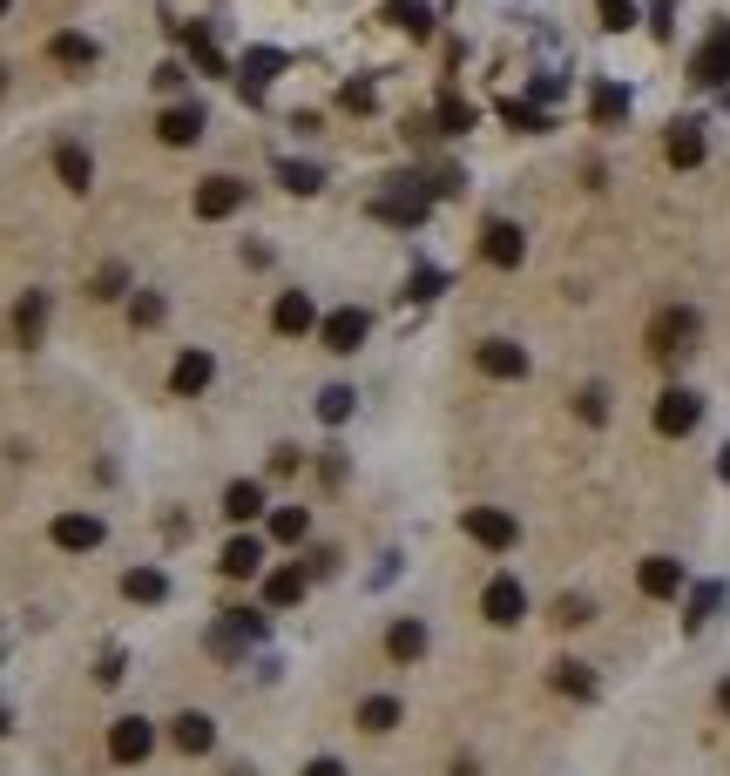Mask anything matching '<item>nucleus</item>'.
Wrapping results in <instances>:
<instances>
[{
  "instance_id": "45",
  "label": "nucleus",
  "mask_w": 730,
  "mask_h": 776,
  "mask_svg": "<svg viewBox=\"0 0 730 776\" xmlns=\"http://www.w3.org/2000/svg\"><path fill=\"white\" fill-rule=\"evenodd\" d=\"M440 284H447V278H440L433 264H420V271H413V298H440Z\"/></svg>"
},
{
  "instance_id": "34",
  "label": "nucleus",
  "mask_w": 730,
  "mask_h": 776,
  "mask_svg": "<svg viewBox=\"0 0 730 776\" xmlns=\"http://www.w3.org/2000/svg\"><path fill=\"white\" fill-rule=\"evenodd\" d=\"M304 527H311L304 506H278V513H271V534H278V541H304Z\"/></svg>"
},
{
  "instance_id": "17",
  "label": "nucleus",
  "mask_w": 730,
  "mask_h": 776,
  "mask_svg": "<svg viewBox=\"0 0 730 776\" xmlns=\"http://www.w3.org/2000/svg\"><path fill=\"white\" fill-rule=\"evenodd\" d=\"M210 379H217L210 352H183V359H177V372H170V392H177V399H197Z\"/></svg>"
},
{
  "instance_id": "44",
  "label": "nucleus",
  "mask_w": 730,
  "mask_h": 776,
  "mask_svg": "<svg viewBox=\"0 0 730 776\" xmlns=\"http://www.w3.org/2000/svg\"><path fill=\"white\" fill-rule=\"evenodd\" d=\"M602 28H636V8L629 0H602Z\"/></svg>"
},
{
  "instance_id": "10",
  "label": "nucleus",
  "mask_w": 730,
  "mask_h": 776,
  "mask_svg": "<svg viewBox=\"0 0 730 776\" xmlns=\"http://www.w3.org/2000/svg\"><path fill=\"white\" fill-rule=\"evenodd\" d=\"M149 749H156V723H149V716H122V723L109 729V756H116V763H142Z\"/></svg>"
},
{
  "instance_id": "5",
  "label": "nucleus",
  "mask_w": 730,
  "mask_h": 776,
  "mask_svg": "<svg viewBox=\"0 0 730 776\" xmlns=\"http://www.w3.org/2000/svg\"><path fill=\"white\" fill-rule=\"evenodd\" d=\"M480 256H487V264H494V271H514L521 256H528V236H521V223L494 216V223L480 230Z\"/></svg>"
},
{
  "instance_id": "9",
  "label": "nucleus",
  "mask_w": 730,
  "mask_h": 776,
  "mask_svg": "<svg viewBox=\"0 0 730 776\" xmlns=\"http://www.w3.org/2000/svg\"><path fill=\"white\" fill-rule=\"evenodd\" d=\"M473 365L487 372V379H528V352L514 337H487L480 352H473Z\"/></svg>"
},
{
  "instance_id": "8",
  "label": "nucleus",
  "mask_w": 730,
  "mask_h": 776,
  "mask_svg": "<svg viewBox=\"0 0 730 776\" xmlns=\"http://www.w3.org/2000/svg\"><path fill=\"white\" fill-rule=\"evenodd\" d=\"M243 196H251V183H237V177H210V183L197 190V216H203V223L237 216V210H243Z\"/></svg>"
},
{
  "instance_id": "35",
  "label": "nucleus",
  "mask_w": 730,
  "mask_h": 776,
  "mask_svg": "<svg viewBox=\"0 0 730 776\" xmlns=\"http://www.w3.org/2000/svg\"><path fill=\"white\" fill-rule=\"evenodd\" d=\"M717 601H723V587H717V581H710V587H697V594H690V615H683V622H690V628H703Z\"/></svg>"
},
{
  "instance_id": "6",
  "label": "nucleus",
  "mask_w": 730,
  "mask_h": 776,
  "mask_svg": "<svg viewBox=\"0 0 730 776\" xmlns=\"http://www.w3.org/2000/svg\"><path fill=\"white\" fill-rule=\"evenodd\" d=\"M467 534L480 541V547H514L521 541V527H514V513H501V506H467Z\"/></svg>"
},
{
  "instance_id": "47",
  "label": "nucleus",
  "mask_w": 730,
  "mask_h": 776,
  "mask_svg": "<svg viewBox=\"0 0 730 776\" xmlns=\"http://www.w3.org/2000/svg\"><path fill=\"white\" fill-rule=\"evenodd\" d=\"M304 776H346V763H332V756H318V763H304Z\"/></svg>"
},
{
  "instance_id": "19",
  "label": "nucleus",
  "mask_w": 730,
  "mask_h": 776,
  "mask_svg": "<svg viewBox=\"0 0 730 776\" xmlns=\"http://www.w3.org/2000/svg\"><path fill=\"white\" fill-rule=\"evenodd\" d=\"M258 567H264V541H251V534H237V541L223 547V574H230V581H251Z\"/></svg>"
},
{
  "instance_id": "20",
  "label": "nucleus",
  "mask_w": 730,
  "mask_h": 776,
  "mask_svg": "<svg viewBox=\"0 0 730 776\" xmlns=\"http://www.w3.org/2000/svg\"><path fill=\"white\" fill-rule=\"evenodd\" d=\"M41 331H48V291H28L14 304V337L21 344H41Z\"/></svg>"
},
{
  "instance_id": "33",
  "label": "nucleus",
  "mask_w": 730,
  "mask_h": 776,
  "mask_svg": "<svg viewBox=\"0 0 730 776\" xmlns=\"http://www.w3.org/2000/svg\"><path fill=\"white\" fill-rule=\"evenodd\" d=\"M278 177H284V190H298V196H311L324 177H318V169L311 162H278Z\"/></svg>"
},
{
  "instance_id": "31",
  "label": "nucleus",
  "mask_w": 730,
  "mask_h": 776,
  "mask_svg": "<svg viewBox=\"0 0 730 776\" xmlns=\"http://www.w3.org/2000/svg\"><path fill=\"white\" fill-rule=\"evenodd\" d=\"M183 41H190V54H197L203 74H223V54H217V41H210L203 28H183Z\"/></svg>"
},
{
  "instance_id": "29",
  "label": "nucleus",
  "mask_w": 730,
  "mask_h": 776,
  "mask_svg": "<svg viewBox=\"0 0 730 776\" xmlns=\"http://www.w3.org/2000/svg\"><path fill=\"white\" fill-rule=\"evenodd\" d=\"M352 399H359L352 385H324V392H318V419H324V425H346V419H352Z\"/></svg>"
},
{
  "instance_id": "38",
  "label": "nucleus",
  "mask_w": 730,
  "mask_h": 776,
  "mask_svg": "<svg viewBox=\"0 0 730 776\" xmlns=\"http://www.w3.org/2000/svg\"><path fill=\"white\" fill-rule=\"evenodd\" d=\"M243 642H251V628H237V622H223V628H210V648H217V655H237Z\"/></svg>"
},
{
  "instance_id": "11",
  "label": "nucleus",
  "mask_w": 730,
  "mask_h": 776,
  "mask_svg": "<svg viewBox=\"0 0 730 776\" xmlns=\"http://www.w3.org/2000/svg\"><path fill=\"white\" fill-rule=\"evenodd\" d=\"M210 129V115H203V102H177V109H162L156 115V135L170 142V149H183V142H197Z\"/></svg>"
},
{
  "instance_id": "30",
  "label": "nucleus",
  "mask_w": 730,
  "mask_h": 776,
  "mask_svg": "<svg viewBox=\"0 0 730 776\" xmlns=\"http://www.w3.org/2000/svg\"><path fill=\"white\" fill-rule=\"evenodd\" d=\"M392 723H399V703H392V696H366V703H359V729H372V736H386Z\"/></svg>"
},
{
  "instance_id": "25",
  "label": "nucleus",
  "mask_w": 730,
  "mask_h": 776,
  "mask_svg": "<svg viewBox=\"0 0 730 776\" xmlns=\"http://www.w3.org/2000/svg\"><path fill=\"white\" fill-rule=\"evenodd\" d=\"M304 574H311V567H278V574H264V601H271V608H291V601L304 594Z\"/></svg>"
},
{
  "instance_id": "3",
  "label": "nucleus",
  "mask_w": 730,
  "mask_h": 776,
  "mask_svg": "<svg viewBox=\"0 0 730 776\" xmlns=\"http://www.w3.org/2000/svg\"><path fill=\"white\" fill-rule=\"evenodd\" d=\"M480 615L494 622V628H514L528 615V587L514 574H494V581H487V594H480Z\"/></svg>"
},
{
  "instance_id": "37",
  "label": "nucleus",
  "mask_w": 730,
  "mask_h": 776,
  "mask_svg": "<svg viewBox=\"0 0 730 776\" xmlns=\"http://www.w3.org/2000/svg\"><path fill=\"white\" fill-rule=\"evenodd\" d=\"M576 412H582L589 425H602V419H609V392H602V385H589V392H576Z\"/></svg>"
},
{
  "instance_id": "26",
  "label": "nucleus",
  "mask_w": 730,
  "mask_h": 776,
  "mask_svg": "<svg viewBox=\"0 0 730 776\" xmlns=\"http://www.w3.org/2000/svg\"><path fill=\"white\" fill-rule=\"evenodd\" d=\"M48 54H54L61 68H96V41H89V34H54Z\"/></svg>"
},
{
  "instance_id": "39",
  "label": "nucleus",
  "mask_w": 730,
  "mask_h": 776,
  "mask_svg": "<svg viewBox=\"0 0 730 776\" xmlns=\"http://www.w3.org/2000/svg\"><path fill=\"white\" fill-rule=\"evenodd\" d=\"M440 129H447V135H460V129H473V109L447 95V102H440Z\"/></svg>"
},
{
  "instance_id": "48",
  "label": "nucleus",
  "mask_w": 730,
  "mask_h": 776,
  "mask_svg": "<svg viewBox=\"0 0 730 776\" xmlns=\"http://www.w3.org/2000/svg\"><path fill=\"white\" fill-rule=\"evenodd\" d=\"M717 709H723V716H730V682H723V688H717Z\"/></svg>"
},
{
  "instance_id": "14",
  "label": "nucleus",
  "mask_w": 730,
  "mask_h": 776,
  "mask_svg": "<svg viewBox=\"0 0 730 776\" xmlns=\"http://www.w3.org/2000/svg\"><path fill=\"white\" fill-rule=\"evenodd\" d=\"M636 581H642V594H649V601H670V594L683 587V567H677L670 554H657V561H642V567H636Z\"/></svg>"
},
{
  "instance_id": "21",
  "label": "nucleus",
  "mask_w": 730,
  "mask_h": 776,
  "mask_svg": "<svg viewBox=\"0 0 730 776\" xmlns=\"http://www.w3.org/2000/svg\"><path fill=\"white\" fill-rule=\"evenodd\" d=\"M278 68H284V54H278V48H251V54H243V95L258 102V95H264V81H271Z\"/></svg>"
},
{
  "instance_id": "41",
  "label": "nucleus",
  "mask_w": 730,
  "mask_h": 776,
  "mask_svg": "<svg viewBox=\"0 0 730 776\" xmlns=\"http://www.w3.org/2000/svg\"><path fill=\"white\" fill-rule=\"evenodd\" d=\"M554 622H561V628H582V622H589V601H582V594H568L561 608H554Z\"/></svg>"
},
{
  "instance_id": "49",
  "label": "nucleus",
  "mask_w": 730,
  "mask_h": 776,
  "mask_svg": "<svg viewBox=\"0 0 730 776\" xmlns=\"http://www.w3.org/2000/svg\"><path fill=\"white\" fill-rule=\"evenodd\" d=\"M717 473H723V480H730V446H723V466H717Z\"/></svg>"
},
{
  "instance_id": "46",
  "label": "nucleus",
  "mask_w": 730,
  "mask_h": 776,
  "mask_svg": "<svg viewBox=\"0 0 730 776\" xmlns=\"http://www.w3.org/2000/svg\"><path fill=\"white\" fill-rule=\"evenodd\" d=\"M346 109H359V115L372 109V89H366V81H352V89H346Z\"/></svg>"
},
{
  "instance_id": "43",
  "label": "nucleus",
  "mask_w": 730,
  "mask_h": 776,
  "mask_svg": "<svg viewBox=\"0 0 730 776\" xmlns=\"http://www.w3.org/2000/svg\"><path fill=\"white\" fill-rule=\"evenodd\" d=\"M129 318H136V324H142V331H149V324H156V318H162V298H156V291H142V298H136V304H129Z\"/></svg>"
},
{
  "instance_id": "51",
  "label": "nucleus",
  "mask_w": 730,
  "mask_h": 776,
  "mask_svg": "<svg viewBox=\"0 0 730 776\" xmlns=\"http://www.w3.org/2000/svg\"><path fill=\"white\" fill-rule=\"evenodd\" d=\"M0 729H8V709H0Z\"/></svg>"
},
{
  "instance_id": "50",
  "label": "nucleus",
  "mask_w": 730,
  "mask_h": 776,
  "mask_svg": "<svg viewBox=\"0 0 730 776\" xmlns=\"http://www.w3.org/2000/svg\"><path fill=\"white\" fill-rule=\"evenodd\" d=\"M0 95H8V68H0Z\"/></svg>"
},
{
  "instance_id": "13",
  "label": "nucleus",
  "mask_w": 730,
  "mask_h": 776,
  "mask_svg": "<svg viewBox=\"0 0 730 776\" xmlns=\"http://www.w3.org/2000/svg\"><path fill=\"white\" fill-rule=\"evenodd\" d=\"M54 547L96 554V547H102V521H96V513H61V521H54Z\"/></svg>"
},
{
  "instance_id": "18",
  "label": "nucleus",
  "mask_w": 730,
  "mask_h": 776,
  "mask_svg": "<svg viewBox=\"0 0 730 776\" xmlns=\"http://www.w3.org/2000/svg\"><path fill=\"white\" fill-rule=\"evenodd\" d=\"M54 177H61L68 190H89V183H96V162H89V149H81V142H61V149H54Z\"/></svg>"
},
{
  "instance_id": "7",
  "label": "nucleus",
  "mask_w": 730,
  "mask_h": 776,
  "mask_svg": "<svg viewBox=\"0 0 730 776\" xmlns=\"http://www.w3.org/2000/svg\"><path fill=\"white\" fill-rule=\"evenodd\" d=\"M366 331H372V318L359 311V304H346V311H332L318 324V337H324V352H359L366 344Z\"/></svg>"
},
{
  "instance_id": "4",
  "label": "nucleus",
  "mask_w": 730,
  "mask_h": 776,
  "mask_svg": "<svg viewBox=\"0 0 730 776\" xmlns=\"http://www.w3.org/2000/svg\"><path fill=\"white\" fill-rule=\"evenodd\" d=\"M697 419H703V399H697L690 385H670V392L657 399V433H663V440H683V433H697Z\"/></svg>"
},
{
  "instance_id": "15",
  "label": "nucleus",
  "mask_w": 730,
  "mask_h": 776,
  "mask_svg": "<svg viewBox=\"0 0 730 776\" xmlns=\"http://www.w3.org/2000/svg\"><path fill=\"white\" fill-rule=\"evenodd\" d=\"M663 149H670V162H677V169H697V162L710 155L703 122H670V142H663Z\"/></svg>"
},
{
  "instance_id": "28",
  "label": "nucleus",
  "mask_w": 730,
  "mask_h": 776,
  "mask_svg": "<svg viewBox=\"0 0 730 776\" xmlns=\"http://www.w3.org/2000/svg\"><path fill=\"white\" fill-rule=\"evenodd\" d=\"M554 688H561V696H576V703H589L596 696V675L582 662H554Z\"/></svg>"
},
{
  "instance_id": "42",
  "label": "nucleus",
  "mask_w": 730,
  "mask_h": 776,
  "mask_svg": "<svg viewBox=\"0 0 730 776\" xmlns=\"http://www.w3.org/2000/svg\"><path fill=\"white\" fill-rule=\"evenodd\" d=\"M122 284H129V271H122V264H109V271L96 278V298L109 304V298H122Z\"/></svg>"
},
{
  "instance_id": "27",
  "label": "nucleus",
  "mask_w": 730,
  "mask_h": 776,
  "mask_svg": "<svg viewBox=\"0 0 730 776\" xmlns=\"http://www.w3.org/2000/svg\"><path fill=\"white\" fill-rule=\"evenodd\" d=\"M210 743H217V729H210V716H197V709H190V716H177V749H190V756H203Z\"/></svg>"
},
{
  "instance_id": "32",
  "label": "nucleus",
  "mask_w": 730,
  "mask_h": 776,
  "mask_svg": "<svg viewBox=\"0 0 730 776\" xmlns=\"http://www.w3.org/2000/svg\"><path fill=\"white\" fill-rule=\"evenodd\" d=\"M386 14H392V21H399L406 34H427V28H433V14L420 8V0H392V8H386Z\"/></svg>"
},
{
  "instance_id": "36",
  "label": "nucleus",
  "mask_w": 730,
  "mask_h": 776,
  "mask_svg": "<svg viewBox=\"0 0 730 776\" xmlns=\"http://www.w3.org/2000/svg\"><path fill=\"white\" fill-rule=\"evenodd\" d=\"M629 115V95L622 89H596V122H622Z\"/></svg>"
},
{
  "instance_id": "22",
  "label": "nucleus",
  "mask_w": 730,
  "mask_h": 776,
  "mask_svg": "<svg viewBox=\"0 0 730 776\" xmlns=\"http://www.w3.org/2000/svg\"><path fill=\"white\" fill-rule=\"evenodd\" d=\"M386 655H392V662H420V655H427V628H420V622H392Z\"/></svg>"
},
{
  "instance_id": "16",
  "label": "nucleus",
  "mask_w": 730,
  "mask_h": 776,
  "mask_svg": "<svg viewBox=\"0 0 730 776\" xmlns=\"http://www.w3.org/2000/svg\"><path fill=\"white\" fill-rule=\"evenodd\" d=\"M271 331H278V337H304V331H311V298H304V291H284V298L271 304Z\"/></svg>"
},
{
  "instance_id": "1",
  "label": "nucleus",
  "mask_w": 730,
  "mask_h": 776,
  "mask_svg": "<svg viewBox=\"0 0 730 776\" xmlns=\"http://www.w3.org/2000/svg\"><path fill=\"white\" fill-rule=\"evenodd\" d=\"M690 344H697V311L690 304H670V311L649 318V359H683Z\"/></svg>"
},
{
  "instance_id": "24",
  "label": "nucleus",
  "mask_w": 730,
  "mask_h": 776,
  "mask_svg": "<svg viewBox=\"0 0 730 776\" xmlns=\"http://www.w3.org/2000/svg\"><path fill=\"white\" fill-rule=\"evenodd\" d=\"M122 594H129V601H149V608H156V601L170 594V581H162V567H129V574H122Z\"/></svg>"
},
{
  "instance_id": "52",
  "label": "nucleus",
  "mask_w": 730,
  "mask_h": 776,
  "mask_svg": "<svg viewBox=\"0 0 730 776\" xmlns=\"http://www.w3.org/2000/svg\"><path fill=\"white\" fill-rule=\"evenodd\" d=\"M0 14H8V0H0Z\"/></svg>"
},
{
  "instance_id": "2",
  "label": "nucleus",
  "mask_w": 730,
  "mask_h": 776,
  "mask_svg": "<svg viewBox=\"0 0 730 776\" xmlns=\"http://www.w3.org/2000/svg\"><path fill=\"white\" fill-rule=\"evenodd\" d=\"M399 183H406V190H386V196H372L366 210H372L379 223H406V230H420V223H427V190H420L413 177H399Z\"/></svg>"
},
{
  "instance_id": "12",
  "label": "nucleus",
  "mask_w": 730,
  "mask_h": 776,
  "mask_svg": "<svg viewBox=\"0 0 730 776\" xmlns=\"http://www.w3.org/2000/svg\"><path fill=\"white\" fill-rule=\"evenodd\" d=\"M690 81H697V89H717V81H730V28H717V34L703 41V54L690 61Z\"/></svg>"
},
{
  "instance_id": "40",
  "label": "nucleus",
  "mask_w": 730,
  "mask_h": 776,
  "mask_svg": "<svg viewBox=\"0 0 730 776\" xmlns=\"http://www.w3.org/2000/svg\"><path fill=\"white\" fill-rule=\"evenodd\" d=\"M501 115H508L514 129H528V135H534V129H548V115H541V109H528V102H508Z\"/></svg>"
},
{
  "instance_id": "23",
  "label": "nucleus",
  "mask_w": 730,
  "mask_h": 776,
  "mask_svg": "<svg viewBox=\"0 0 730 776\" xmlns=\"http://www.w3.org/2000/svg\"><path fill=\"white\" fill-rule=\"evenodd\" d=\"M223 513H230V521H258V513H264V486L258 480H237L223 493Z\"/></svg>"
}]
</instances>
